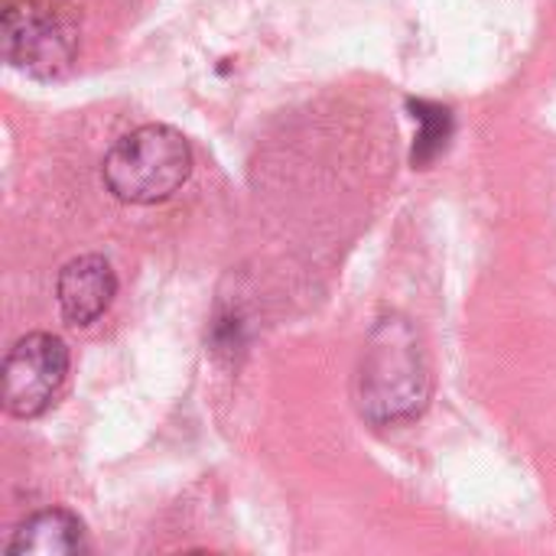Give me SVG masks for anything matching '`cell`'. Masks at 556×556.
Listing matches in <instances>:
<instances>
[{
    "mask_svg": "<svg viewBox=\"0 0 556 556\" xmlns=\"http://www.w3.org/2000/svg\"><path fill=\"white\" fill-rule=\"evenodd\" d=\"M358 410L378 427L407 424L430 401V365L417 329L404 316L381 319L358 365Z\"/></svg>",
    "mask_w": 556,
    "mask_h": 556,
    "instance_id": "obj_1",
    "label": "cell"
},
{
    "mask_svg": "<svg viewBox=\"0 0 556 556\" xmlns=\"http://www.w3.org/2000/svg\"><path fill=\"white\" fill-rule=\"evenodd\" d=\"M101 176L114 199L156 205L173 199L192 176V147L169 124H143L108 150Z\"/></svg>",
    "mask_w": 556,
    "mask_h": 556,
    "instance_id": "obj_2",
    "label": "cell"
},
{
    "mask_svg": "<svg viewBox=\"0 0 556 556\" xmlns=\"http://www.w3.org/2000/svg\"><path fill=\"white\" fill-rule=\"evenodd\" d=\"M3 49L13 68L52 78L62 75L75 59V26L46 0H7Z\"/></svg>",
    "mask_w": 556,
    "mask_h": 556,
    "instance_id": "obj_3",
    "label": "cell"
},
{
    "mask_svg": "<svg viewBox=\"0 0 556 556\" xmlns=\"http://www.w3.org/2000/svg\"><path fill=\"white\" fill-rule=\"evenodd\" d=\"M68 378V345L52 332H29L3 358V407L16 420L42 417Z\"/></svg>",
    "mask_w": 556,
    "mask_h": 556,
    "instance_id": "obj_4",
    "label": "cell"
},
{
    "mask_svg": "<svg viewBox=\"0 0 556 556\" xmlns=\"http://www.w3.org/2000/svg\"><path fill=\"white\" fill-rule=\"evenodd\" d=\"M117 296V277L108 257L101 254H78L72 257L55 280L59 313L68 326L85 329L98 323Z\"/></svg>",
    "mask_w": 556,
    "mask_h": 556,
    "instance_id": "obj_5",
    "label": "cell"
},
{
    "mask_svg": "<svg viewBox=\"0 0 556 556\" xmlns=\"http://www.w3.org/2000/svg\"><path fill=\"white\" fill-rule=\"evenodd\" d=\"M88 554V534L78 515L46 508L29 515L10 538L7 556H72Z\"/></svg>",
    "mask_w": 556,
    "mask_h": 556,
    "instance_id": "obj_6",
    "label": "cell"
},
{
    "mask_svg": "<svg viewBox=\"0 0 556 556\" xmlns=\"http://www.w3.org/2000/svg\"><path fill=\"white\" fill-rule=\"evenodd\" d=\"M414 111H417L414 117H417V124H420L417 147H414V163L424 166V163H430V160L446 147L450 134H453V117H450L446 108L427 104V101H417Z\"/></svg>",
    "mask_w": 556,
    "mask_h": 556,
    "instance_id": "obj_7",
    "label": "cell"
}]
</instances>
